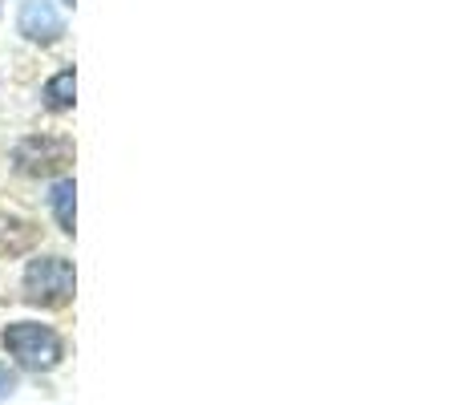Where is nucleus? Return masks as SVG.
Wrapping results in <instances>:
<instances>
[{
    "label": "nucleus",
    "mask_w": 461,
    "mask_h": 405,
    "mask_svg": "<svg viewBox=\"0 0 461 405\" xmlns=\"http://www.w3.org/2000/svg\"><path fill=\"white\" fill-rule=\"evenodd\" d=\"M5 349L16 365L32 369V373H49V369H57L65 357L61 336H57L49 325H37V320H16V325H8Z\"/></svg>",
    "instance_id": "obj_1"
},
{
    "label": "nucleus",
    "mask_w": 461,
    "mask_h": 405,
    "mask_svg": "<svg viewBox=\"0 0 461 405\" xmlns=\"http://www.w3.org/2000/svg\"><path fill=\"white\" fill-rule=\"evenodd\" d=\"M73 263L65 255H37L24 268V300L41 308H65L73 300Z\"/></svg>",
    "instance_id": "obj_2"
},
{
    "label": "nucleus",
    "mask_w": 461,
    "mask_h": 405,
    "mask_svg": "<svg viewBox=\"0 0 461 405\" xmlns=\"http://www.w3.org/2000/svg\"><path fill=\"white\" fill-rule=\"evenodd\" d=\"M16 170L32 179H49V175H61L65 167L73 162V146L65 138H49V134H32L16 146Z\"/></svg>",
    "instance_id": "obj_3"
},
{
    "label": "nucleus",
    "mask_w": 461,
    "mask_h": 405,
    "mask_svg": "<svg viewBox=\"0 0 461 405\" xmlns=\"http://www.w3.org/2000/svg\"><path fill=\"white\" fill-rule=\"evenodd\" d=\"M21 32L29 41L53 45V41L65 32L61 13L53 8V0H24V5H21Z\"/></svg>",
    "instance_id": "obj_4"
},
{
    "label": "nucleus",
    "mask_w": 461,
    "mask_h": 405,
    "mask_svg": "<svg viewBox=\"0 0 461 405\" xmlns=\"http://www.w3.org/2000/svg\"><path fill=\"white\" fill-rule=\"evenodd\" d=\"M45 106L53 114H65L73 110V69H61L53 81L45 86Z\"/></svg>",
    "instance_id": "obj_5"
},
{
    "label": "nucleus",
    "mask_w": 461,
    "mask_h": 405,
    "mask_svg": "<svg viewBox=\"0 0 461 405\" xmlns=\"http://www.w3.org/2000/svg\"><path fill=\"white\" fill-rule=\"evenodd\" d=\"M73 195H77V187H73V179H61V183L53 187V215H57V223H61V231H69L73 235Z\"/></svg>",
    "instance_id": "obj_6"
},
{
    "label": "nucleus",
    "mask_w": 461,
    "mask_h": 405,
    "mask_svg": "<svg viewBox=\"0 0 461 405\" xmlns=\"http://www.w3.org/2000/svg\"><path fill=\"white\" fill-rule=\"evenodd\" d=\"M13 390H16V373L8 365H0V401L13 398Z\"/></svg>",
    "instance_id": "obj_7"
}]
</instances>
